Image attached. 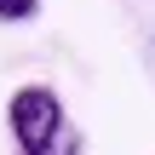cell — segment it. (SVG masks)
Masks as SVG:
<instances>
[{
	"label": "cell",
	"instance_id": "6da1fadb",
	"mask_svg": "<svg viewBox=\"0 0 155 155\" xmlns=\"http://www.w3.org/2000/svg\"><path fill=\"white\" fill-rule=\"evenodd\" d=\"M12 138L23 155H52L63 138V104L46 86H23L12 98Z\"/></svg>",
	"mask_w": 155,
	"mask_h": 155
},
{
	"label": "cell",
	"instance_id": "7a4b0ae2",
	"mask_svg": "<svg viewBox=\"0 0 155 155\" xmlns=\"http://www.w3.org/2000/svg\"><path fill=\"white\" fill-rule=\"evenodd\" d=\"M35 0H0V17H29Z\"/></svg>",
	"mask_w": 155,
	"mask_h": 155
}]
</instances>
